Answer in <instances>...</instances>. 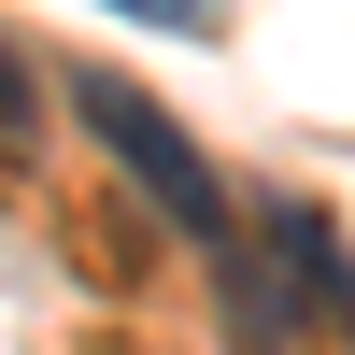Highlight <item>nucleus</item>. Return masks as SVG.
Returning <instances> with one entry per match:
<instances>
[{
	"instance_id": "3",
	"label": "nucleus",
	"mask_w": 355,
	"mask_h": 355,
	"mask_svg": "<svg viewBox=\"0 0 355 355\" xmlns=\"http://www.w3.org/2000/svg\"><path fill=\"white\" fill-rule=\"evenodd\" d=\"M114 15H142V28H171V43H214V28H227V0H114Z\"/></svg>"
},
{
	"instance_id": "4",
	"label": "nucleus",
	"mask_w": 355,
	"mask_h": 355,
	"mask_svg": "<svg viewBox=\"0 0 355 355\" xmlns=\"http://www.w3.org/2000/svg\"><path fill=\"white\" fill-rule=\"evenodd\" d=\"M0 142H28V71H15V43H0Z\"/></svg>"
},
{
	"instance_id": "2",
	"label": "nucleus",
	"mask_w": 355,
	"mask_h": 355,
	"mask_svg": "<svg viewBox=\"0 0 355 355\" xmlns=\"http://www.w3.org/2000/svg\"><path fill=\"white\" fill-rule=\"evenodd\" d=\"M242 242L270 256V284H284L299 313H341V327H355V256H341V227L313 214V199H256V214H242Z\"/></svg>"
},
{
	"instance_id": "1",
	"label": "nucleus",
	"mask_w": 355,
	"mask_h": 355,
	"mask_svg": "<svg viewBox=\"0 0 355 355\" xmlns=\"http://www.w3.org/2000/svg\"><path fill=\"white\" fill-rule=\"evenodd\" d=\"M71 114H85V142L157 199V227L199 256V270H242V199L214 185V157L185 142V114H171V100H142L128 71H100V57H85V71H71Z\"/></svg>"
}]
</instances>
